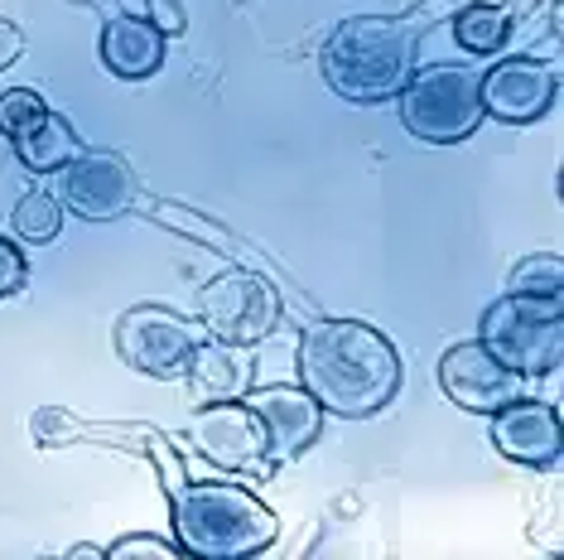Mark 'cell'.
<instances>
[{"label": "cell", "mask_w": 564, "mask_h": 560, "mask_svg": "<svg viewBox=\"0 0 564 560\" xmlns=\"http://www.w3.org/2000/svg\"><path fill=\"white\" fill-rule=\"evenodd\" d=\"M97 54H101V68L121 83H145L160 73L164 63V30L145 15H117L107 20L97 40Z\"/></svg>", "instance_id": "14"}, {"label": "cell", "mask_w": 564, "mask_h": 560, "mask_svg": "<svg viewBox=\"0 0 564 560\" xmlns=\"http://www.w3.org/2000/svg\"><path fill=\"white\" fill-rule=\"evenodd\" d=\"M24 280H30V261H24L20 241L0 237V300L20 295V290H24Z\"/></svg>", "instance_id": "22"}, {"label": "cell", "mask_w": 564, "mask_h": 560, "mask_svg": "<svg viewBox=\"0 0 564 560\" xmlns=\"http://www.w3.org/2000/svg\"><path fill=\"white\" fill-rule=\"evenodd\" d=\"M280 295L265 276L256 271H223L198 290V324L203 334L232 348H251L275 329Z\"/></svg>", "instance_id": "6"}, {"label": "cell", "mask_w": 564, "mask_h": 560, "mask_svg": "<svg viewBox=\"0 0 564 560\" xmlns=\"http://www.w3.org/2000/svg\"><path fill=\"white\" fill-rule=\"evenodd\" d=\"M48 111L54 107H48L40 93H30V87H10V93H0V136L20 140L30 126H40Z\"/></svg>", "instance_id": "20"}, {"label": "cell", "mask_w": 564, "mask_h": 560, "mask_svg": "<svg viewBox=\"0 0 564 560\" xmlns=\"http://www.w3.org/2000/svg\"><path fill=\"white\" fill-rule=\"evenodd\" d=\"M420 63V34L391 15H352L333 24L324 44V83L343 101H391L401 97Z\"/></svg>", "instance_id": "3"}, {"label": "cell", "mask_w": 564, "mask_h": 560, "mask_svg": "<svg viewBox=\"0 0 564 560\" xmlns=\"http://www.w3.org/2000/svg\"><path fill=\"white\" fill-rule=\"evenodd\" d=\"M184 377L203 401H232L247 391V363L237 358L232 343H217V338H198Z\"/></svg>", "instance_id": "15"}, {"label": "cell", "mask_w": 564, "mask_h": 560, "mask_svg": "<svg viewBox=\"0 0 564 560\" xmlns=\"http://www.w3.org/2000/svg\"><path fill=\"white\" fill-rule=\"evenodd\" d=\"M10 227H15V237L30 241V247H44V241H54L58 227H63V203H58V194H44V189L24 194L15 203V213H10Z\"/></svg>", "instance_id": "18"}, {"label": "cell", "mask_w": 564, "mask_h": 560, "mask_svg": "<svg viewBox=\"0 0 564 560\" xmlns=\"http://www.w3.org/2000/svg\"><path fill=\"white\" fill-rule=\"evenodd\" d=\"M188 444L217 469H237V474H251V469H271L265 464V426L261 416L251 411V401H208L203 411L188 420Z\"/></svg>", "instance_id": "9"}, {"label": "cell", "mask_w": 564, "mask_h": 560, "mask_svg": "<svg viewBox=\"0 0 564 560\" xmlns=\"http://www.w3.org/2000/svg\"><path fill=\"white\" fill-rule=\"evenodd\" d=\"M440 387L448 401L464 406L473 416H492L525 397V377H517L507 363H497L478 338L454 343L440 358Z\"/></svg>", "instance_id": "10"}, {"label": "cell", "mask_w": 564, "mask_h": 560, "mask_svg": "<svg viewBox=\"0 0 564 560\" xmlns=\"http://www.w3.org/2000/svg\"><path fill=\"white\" fill-rule=\"evenodd\" d=\"M58 203L87 223H111L135 203V174L117 150H83L58 170Z\"/></svg>", "instance_id": "8"}, {"label": "cell", "mask_w": 564, "mask_h": 560, "mask_svg": "<svg viewBox=\"0 0 564 560\" xmlns=\"http://www.w3.org/2000/svg\"><path fill=\"white\" fill-rule=\"evenodd\" d=\"M454 40L468 49V54H502V49L511 44V15L502 6H492V0H473V6H464L454 15Z\"/></svg>", "instance_id": "17"}, {"label": "cell", "mask_w": 564, "mask_h": 560, "mask_svg": "<svg viewBox=\"0 0 564 560\" xmlns=\"http://www.w3.org/2000/svg\"><path fill=\"white\" fill-rule=\"evenodd\" d=\"M68 560H107V551H97V546H73Z\"/></svg>", "instance_id": "24"}, {"label": "cell", "mask_w": 564, "mask_h": 560, "mask_svg": "<svg viewBox=\"0 0 564 560\" xmlns=\"http://www.w3.org/2000/svg\"><path fill=\"white\" fill-rule=\"evenodd\" d=\"M24 54V34H20V24H10V20H0V68H10Z\"/></svg>", "instance_id": "23"}, {"label": "cell", "mask_w": 564, "mask_h": 560, "mask_svg": "<svg viewBox=\"0 0 564 560\" xmlns=\"http://www.w3.org/2000/svg\"><path fill=\"white\" fill-rule=\"evenodd\" d=\"M492 450L507 464L521 469H555L564 460V435H560V416L555 406H541L531 397L492 411Z\"/></svg>", "instance_id": "13"}, {"label": "cell", "mask_w": 564, "mask_h": 560, "mask_svg": "<svg viewBox=\"0 0 564 560\" xmlns=\"http://www.w3.org/2000/svg\"><path fill=\"white\" fill-rule=\"evenodd\" d=\"M482 73L464 68V63H434V68L410 73V83L401 87V126L415 140L430 146H458L468 140L482 117V97H478Z\"/></svg>", "instance_id": "5"}, {"label": "cell", "mask_w": 564, "mask_h": 560, "mask_svg": "<svg viewBox=\"0 0 564 560\" xmlns=\"http://www.w3.org/2000/svg\"><path fill=\"white\" fill-rule=\"evenodd\" d=\"M174 537L184 556L198 560H247L271 551L280 537V517L256 493L237 483L208 478V483H178L170 493Z\"/></svg>", "instance_id": "2"}, {"label": "cell", "mask_w": 564, "mask_h": 560, "mask_svg": "<svg viewBox=\"0 0 564 560\" xmlns=\"http://www.w3.org/2000/svg\"><path fill=\"white\" fill-rule=\"evenodd\" d=\"M198 348V329L164 304H135L117 320V353L145 377H184Z\"/></svg>", "instance_id": "7"}, {"label": "cell", "mask_w": 564, "mask_h": 560, "mask_svg": "<svg viewBox=\"0 0 564 560\" xmlns=\"http://www.w3.org/2000/svg\"><path fill=\"white\" fill-rule=\"evenodd\" d=\"M251 411L265 426V464H294L324 430V406H318L304 387H261L251 391Z\"/></svg>", "instance_id": "12"}, {"label": "cell", "mask_w": 564, "mask_h": 560, "mask_svg": "<svg viewBox=\"0 0 564 560\" xmlns=\"http://www.w3.org/2000/svg\"><path fill=\"white\" fill-rule=\"evenodd\" d=\"M174 556H184L178 546L170 541H160V537H121L117 546H107V560H174Z\"/></svg>", "instance_id": "21"}, {"label": "cell", "mask_w": 564, "mask_h": 560, "mask_svg": "<svg viewBox=\"0 0 564 560\" xmlns=\"http://www.w3.org/2000/svg\"><path fill=\"white\" fill-rule=\"evenodd\" d=\"M478 97H482V117H492L502 126H535L555 107L560 78L541 58H507L492 73H482Z\"/></svg>", "instance_id": "11"}, {"label": "cell", "mask_w": 564, "mask_h": 560, "mask_svg": "<svg viewBox=\"0 0 564 560\" xmlns=\"http://www.w3.org/2000/svg\"><path fill=\"white\" fill-rule=\"evenodd\" d=\"M300 387L324 416L367 420L401 391V358L391 338L362 320H318L300 338Z\"/></svg>", "instance_id": "1"}, {"label": "cell", "mask_w": 564, "mask_h": 560, "mask_svg": "<svg viewBox=\"0 0 564 560\" xmlns=\"http://www.w3.org/2000/svg\"><path fill=\"white\" fill-rule=\"evenodd\" d=\"M478 343L517 377H550L564 363V300L507 295L482 314Z\"/></svg>", "instance_id": "4"}, {"label": "cell", "mask_w": 564, "mask_h": 560, "mask_svg": "<svg viewBox=\"0 0 564 560\" xmlns=\"http://www.w3.org/2000/svg\"><path fill=\"white\" fill-rule=\"evenodd\" d=\"M15 146V160L24 164L30 174H58L68 160H78L83 155V140H78V131H73L68 121L58 117V111H48V117L40 121V126H30L20 140H10Z\"/></svg>", "instance_id": "16"}, {"label": "cell", "mask_w": 564, "mask_h": 560, "mask_svg": "<svg viewBox=\"0 0 564 560\" xmlns=\"http://www.w3.org/2000/svg\"><path fill=\"white\" fill-rule=\"evenodd\" d=\"M511 295H535V300H564V261L555 251L525 257L511 271Z\"/></svg>", "instance_id": "19"}]
</instances>
